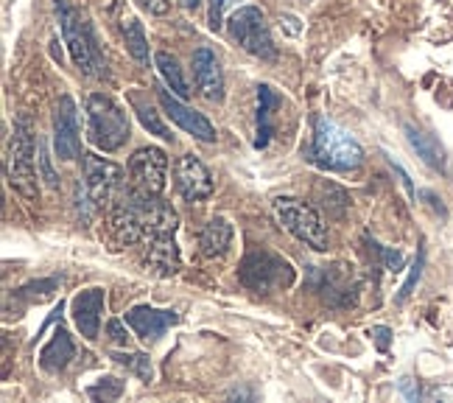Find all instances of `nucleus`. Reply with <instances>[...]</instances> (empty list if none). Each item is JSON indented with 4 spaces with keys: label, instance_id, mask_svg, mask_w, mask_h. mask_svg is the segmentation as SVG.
I'll list each match as a JSON object with an SVG mask.
<instances>
[{
    "label": "nucleus",
    "instance_id": "473e14b6",
    "mask_svg": "<svg viewBox=\"0 0 453 403\" xmlns=\"http://www.w3.org/2000/svg\"><path fill=\"white\" fill-rule=\"evenodd\" d=\"M372 334H375V339H378L380 350H387V345H389V328H375Z\"/></svg>",
    "mask_w": 453,
    "mask_h": 403
},
{
    "label": "nucleus",
    "instance_id": "c756f323",
    "mask_svg": "<svg viewBox=\"0 0 453 403\" xmlns=\"http://www.w3.org/2000/svg\"><path fill=\"white\" fill-rule=\"evenodd\" d=\"M143 9H149L151 14H168L171 12V0H137Z\"/></svg>",
    "mask_w": 453,
    "mask_h": 403
},
{
    "label": "nucleus",
    "instance_id": "a878e982",
    "mask_svg": "<svg viewBox=\"0 0 453 403\" xmlns=\"http://www.w3.org/2000/svg\"><path fill=\"white\" fill-rule=\"evenodd\" d=\"M241 4V0H211V28L213 31H221L224 26V14L235 9Z\"/></svg>",
    "mask_w": 453,
    "mask_h": 403
},
{
    "label": "nucleus",
    "instance_id": "aec40b11",
    "mask_svg": "<svg viewBox=\"0 0 453 403\" xmlns=\"http://www.w3.org/2000/svg\"><path fill=\"white\" fill-rule=\"evenodd\" d=\"M406 137H409L411 149L423 157V163H426V166H431L434 171H445V166H448L445 151H442V146H440L437 140H434L428 132H420V129H414V127H406Z\"/></svg>",
    "mask_w": 453,
    "mask_h": 403
},
{
    "label": "nucleus",
    "instance_id": "4468645a",
    "mask_svg": "<svg viewBox=\"0 0 453 403\" xmlns=\"http://www.w3.org/2000/svg\"><path fill=\"white\" fill-rule=\"evenodd\" d=\"M124 320L141 339L157 342L171 325L180 322V314L177 311H160V308H151V306H134L127 311Z\"/></svg>",
    "mask_w": 453,
    "mask_h": 403
},
{
    "label": "nucleus",
    "instance_id": "f704fd0d",
    "mask_svg": "<svg viewBox=\"0 0 453 403\" xmlns=\"http://www.w3.org/2000/svg\"><path fill=\"white\" fill-rule=\"evenodd\" d=\"M180 4H182L185 9H199V4H202V0H180Z\"/></svg>",
    "mask_w": 453,
    "mask_h": 403
},
{
    "label": "nucleus",
    "instance_id": "7c9ffc66",
    "mask_svg": "<svg viewBox=\"0 0 453 403\" xmlns=\"http://www.w3.org/2000/svg\"><path fill=\"white\" fill-rule=\"evenodd\" d=\"M380 252H383V260H387V269H392V272L403 269V255L400 252H392V250H380Z\"/></svg>",
    "mask_w": 453,
    "mask_h": 403
},
{
    "label": "nucleus",
    "instance_id": "f8f14e48",
    "mask_svg": "<svg viewBox=\"0 0 453 403\" xmlns=\"http://www.w3.org/2000/svg\"><path fill=\"white\" fill-rule=\"evenodd\" d=\"M173 180H177V190L185 202H202L213 194V177L204 168V163L194 154H182L173 168Z\"/></svg>",
    "mask_w": 453,
    "mask_h": 403
},
{
    "label": "nucleus",
    "instance_id": "6ab92c4d",
    "mask_svg": "<svg viewBox=\"0 0 453 403\" xmlns=\"http://www.w3.org/2000/svg\"><path fill=\"white\" fill-rule=\"evenodd\" d=\"M230 241H233V227L226 219H211L204 224L202 236H199L202 252L207 258H221L226 250H230Z\"/></svg>",
    "mask_w": 453,
    "mask_h": 403
},
{
    "label": "nucleus",
    "instance_id": "2f4dec72",
    "mask_svg": "<svg viewBox=\"0 0 453 403\" xmlns=\"http://www.w3.org/2000/svg\"><path fill=\"white\" fill-rule=\"evenodd\" d=\"M40 149H42V146H40ZM40 163H42V171H45V182H48L50 188H57V174H54V168H50V160L45 157V149H42Z\"/></svg>",
    "mask_w": 453,
    "mask_h": 403
},
{
    "label": "nucleus",
    "instance_id": "5701e85b",
    "mask_svg": "<svg viewBox=\"0 0 453 403\" xmlns=\"http://www.w3.org/2000/svg\"><path fill=\"white\" fill-rule=\"evenodd\" d=\"M257 101H260V107H257V140H255V146L257 149H264L269 143V137H272V110H274V93H272V87L266 84H260L257 87Z\"/></svg>",
    "mask_w": 453,
    "mask_h": 403
},
{
    "label": "nucleus",
    "instance_id": "9d476101",
    "mask_svg": "<svg viewBox=\"0 0 453 403\" xmlns=\"http://www.w3.org/2000/svg\"><path fill=\"white\" fill-rule=\"evenodd\" d=\"M165 171H168V157L163 149L146 146L137 149L129 160V177L137 190H146V194L160 197L165 188Z\"/></svg>",
    "mask_w": 453,
    "mask_h": 403
},
{
    "label": "nucleus",
    "instance_id": "ddd939ff",
    "mask_svg": "<svg viewBox=\"0 0 453 403\" xmlns=\"http://www.w3.org/2000/svg\"><path fill=\"white\" fill-rule=\"evenodd\" d=\"M157 98H160L165 115H168V118H171L173 124H177L182 132L194 135L196 140H202V143H213V140H216V129H213V124H211V120H207L202 112L185 107L182 101H177L173 96H168V90H157Z\"/></svg>",
    "mask_w": 453,
    "mask_h": 403
},
{
    "label": "nucleus",
    "instance_id": "2eb2a0df",
    "mask_svg": "<svg viewBox=\"0 0 453 403\" xmlns=\"http://www.w3.org/2000/svg\"><path fill=\"white\" fill-rule=\"evenodd\" d=\"M104 289H84L73 297V322L84 339H98V325L104 314Z\"/></svg>",
    "mask_w": 453,
    "mask_h": 403
},
{
    "label": "nucleus",
    "instance_id": "a211bd4d",
    "mask_svg": "<svg viewBox=\"0 0 453 403\" xmlns=\"http://www.w3.org/2000/svg\"><path fill=\"white\" fill-rule=\"evenodd\" d=\"M73 353H76V347H73L71 337H67V330L59 325V328H57V334H54V339H50V342L42 347L40 364H42V370H48V373H59V370H65L67 364H71Z\"/></svg>",
    "mask_w": 453,
    "mask_h": 403
},
{
    "label": "nucleus",
    "instance_id": "72a5a7b5",
    "mask_svg": "<svg viewBox=\"0 0 453 403\" xmlns=\"http://www.w3.org/2000/svg\"><path fill=\"white\" fill-rule=\"evenodd\" d=\"M400 390H403V392H406V398L417 400V390L411 387V378H403V381H400Z\"/></svg>",
    "mask_w": 453,
    "mask_h": 403
},
{
    "label": "nucleus",
    "instance_id": "f257e3e1",
    "mask_svg": "<svg viewBox=\"0 0 453 403\" xmlns=\"http://www.w3.org/2000/svg\"><path fill=\"white\" fill-rule=\"evenodd\" d=\"M177 213L165 205L160 197L137 190L134 185L129 190H120L112 207V230L120 244H134L143 238L157 236H173L177 230Z\"/></svg>",
    "mask_w": 453,
    "mask_h": 403
},
{
    "label": "nucleus",
    "instance_id": "4be33fe9",
    "mask_svg": "<svg viewBox=\"0 0 453 403\" xmlns=\"http://www.w3.org/2000/svg\"><path fill=\"white\" fill-rule=\"evenodd\" d=\"M154 62H157V70H160L163 81L171 87V90L177 93L180 98H188L190 96V87H188V81L182 76V67H180L177 57H171L168 50H160V54L154 57Z\"/></svg>",
    "mask_w": 453,
    "mask_h": 403
},
{
    "label": "nucleus",
    "instance_id": "0eeeda50",
    "mask_svg": "<svg viewBox=\"0 0 453 403\" xmlns=\"http://www.w3.org/2000/svg\"><path fill=\"white\" fill-rule=\"evenodd\" d=\"M230 37L252 57H260V59L274 57V43L269 34L266 14L255 6H243L230 14Z\"/></svg>",
    "mask_w": 453,
    "mask_h": 403
},
{
    "label": "nucleus",
    "instance_id": "393cba45",
    "mask_svg": "<svg viewBox=\"0 0 453 403\" xmlns=\"http://www.w3.org/2000/svg\"><path fill=\"white\" fill-rule=\"evenodd\" d=\"M115 361H120V364H127V367H132V370L141 376L143 381H151V361H149V356L146 353H118V356H112Z\"/></svg>",
    "mask_w": 453,
    "mask_h": 403
},
{
    "label": "nucleus",
    "instance_id": "423d86ee",
    "mask_svg": "<svg viewBox=\"0 0 453 403\" xmlns=\"http://www.w3.org/2000/svg\"><path fill=\"white\" fill-rule=\"evenodd\" d=\"M274 216L294 238L308 244L311 250H317V252L327 250V244H330L327 227L322 224L319 213L311 205H305L300 199L280 197V199H274Z\"/></svg>",
    "mask_w": 453,
    "mask_h": 403
},
{
    "label": "nucleus",
    "instance_id": "f3484780",
    "mask_svg": "<svg viewBox=\"0 0 453 403\" xmlns=\"http://www.w3.org/2000/svg\"><path fill=\"white\" fill-rule=\"evenodd\" d=\"M146 267L157 275H177L180 272V250H177V241L173 236H157L149 244V252H146Z\"/></svg>",
    "mask_w": 453,
    "mask_h": 403
},
{
    "label": "nucleus",
    "instance_id": "7ed1b4c3",
    "mask_svg": "<svg viewBox=\"0 0 453 403\" xmlns=\"http://www.w3.org/2000/svg\"><path fill=\"white\" fill-rule=\"evenodd\" d=\"M313 157L325 168L350 171L364 163V149L353 135H347L334 120L317 115L313 118Z\"/></svg>",
    "mask_w": 453,
    "mask_h": 403
},
{
    "label": "nucleus",
    "instance_id": "dca6fc26",
    "mask_svg": "<svg viewBox=\"0 0 453 403\" xmlns=\"http://www.w3.org/2000/svg\"><path fill=\"white\" fill-rule=\"evenodd\" d=\"M194 81L207 101L224 98V74H221V65H219L213 50L199 48L194 54Z\"/></svg>",
    "mask_w": 453,
    "mask_h": 403
},
{
    "label": "nucleus",
    "instance_id": "bb28decb",
    "mask_svg": "<svg viewBox=\"0 0 453 403\" xmlns=\"http://www.w3.org/2000/svg\"><path fill=\"white\" fill-rule=\"evenodd\" d=\"M120 392H124V384H120L118 378H101L98 387L90 390L93 398H104V400H112V398H118Z\"/></svg>",
    "mask_w": 453,
    "mask_h": 403
},
{
    "label": "nucleus",
    "instance_id": "9b49d317",
    "mask_svg": "<svg viewBox=\"0 0 453 403\" xmlns=\"http://www.w3.org/2000/svg\"><path fill=\"white\" fill-rule=\"evenodd\" d=\"M54 149L59 160H79L81 137H79V112L71 96H62L54 110Z\"/></svg>",
    "mask_w": 453,
    "mask_h": 403
},
{
    "label": "nucleus",
    "instance_id": "f03ea898",
    "mask_svg": "<svg viewBox=\"0 0 453 403\" xmlns=\"http://www.w3.org/2000/svg\"><path fill=\"white\" fill-rule=\"evenodd\" d=\"M87 137L101 151H118L129 140V118L110 96L87 98Z\"/></svg>",
    "mask_w": 453,
    "mask_h": 403
},
{
    "label": "nucleus",
    "instance_id": "412c9836",
    "mask_svg": "<svg viewBox=\"0 0 453 403\" xmlns=\"http://www.w3.org/2000/svg\"><path fill=\"white\" fill-rule=\"evenodd\" d=\"M120 34H124L129 54L141 65H149V40H146L143 26L137 23V17H124V20H120Z\"/></svg>",
    "mask_w": 453,
    "mask_h": 403
},
{
    "label": "nucleus",
    "instance_id": "cd10ccee",
    "mask_svg": "<svg viewBox=\"0 0 453 403\" xmlns=\"http://www.w3.org/2000/svg\"><path fill=\"white\" fill-rule=\"evenodd\" d=\"M420 272H423V252H420V258H417V264H414V269H411V275H409V280H406V286L400 289V297H397V300H406V297L411 294L414 283L420 280Z\"/></svg>",
    "mask_w": 453,
    "mask_h": 403
},
{
    "label": "nucleus",
    "instance_id": "20e7f679",
    "mask_svg": "<svg viewBox=\"0 0 453 403\" xmlns=\"http://www.w3.org/2000/svg\"><path fill=\"white\" fill-rule=\"evenodd\" d=\"M57 6H59V20H62V37H65V45L71 50L76 67L93 79L107 76V65H104V57L96 45L90 23H87L76 9L67 6L65 0H57Z\"/></svg>",
    "mask_w": 453,
    "mask_h": 403
},
{
    "label": "nucleus",
    "instance_id": "6e6552de",
    "mask_svg": "<svg viewBox=\"0 0 453 403\" xmlns=\"http://www.w3.org/2000/svg\"><path fill=\"white\" fill-rule=\"evenodd\" d=\"M241 280L250 289H255V291H269V289L291 286L294 269L288 267V260L260 250V252H252V255L243 258V264H241Z\"/></svg>",
    "mask_w": 453,
    "mask_h": 403
},
{
    "label": "nucleus",
    "instance_id": "1a4fd4ad",
    "mask_svg": "<svg viewBox=\"0 0 453 403\" xmlns=\"http://www.w3.org/2000/svg\"><path fill=\"white\" fill-rule=\"evenodd\" d=\"M120 177H124V171H120V166H115L112 160H104V157H96V154L84 157V188L96 207L115 202Z\"/></svg>",
    "mask_w": 453,
    "mask_h": 403
},
{
    "label": "nucleus",
    "instance_id": "39448f33",
    "mask_svg": "<svg viewBox=\"0 0 453 403\" xmlns=\"http://www.w3.org/2000/svg\"><path fill=\"white\" fill-rule=\"evenodd\" d=\"M6 177H9V185L23 199L34 202V199L40 197V185H37L40 177H37V166H34V132H31L26 118L17 120L14 132H12V140H9Z\"/></svg>",
    "mask_w": 453,
    "mask_h": 403
},
{
    "label": "nucleus",
    "instance_id": "b1692460",
    "mask_svg": "<svg viewBox=\"0 0 453 403\" xmlns=\"http://www.w3.org/2000/svg\"><path fill=\"white\" fill-rule=\"evenodd\" d=\"M134 110H137V115H141V124H143L151 135L163 137V140H171V137H173V135L168 132V127L160 120V115L154 112V107H149V104H143L141 98H134Z\"/></svg>",
    "mask_w": 453,
    "mask_h": 403
},
{
    "label": "nucleus",
    "instance_id": "c85d7f7f",
    "mask_svg": "<svg viewBox=\"0 0 453 403\" xmlns=\"http://www.w3.org/2000/svg\"><path fill=\"white\" fill-rule=\"evenodd\" d=\"M127 322V320H124ZM124 322L120 320H112L110 325H107V334H110V339L115 342V345H127L129 342V334L124 330Z\"/></svg>",
    "mask_w": 453,
    "mask_h": 403
}]
</instances>
